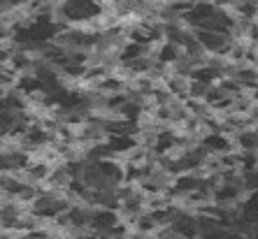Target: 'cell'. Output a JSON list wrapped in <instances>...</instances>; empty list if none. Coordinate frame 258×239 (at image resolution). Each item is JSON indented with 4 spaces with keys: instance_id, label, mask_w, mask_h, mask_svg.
<instances>
[{
    "instance_id": "6da1fadb",
    "label": "cell",
    "mask_w": 258,
    "mask_h": 239,
    "mask_svg": "<svg viewBox=\"0 0 258 239\" xmlns=\"http://www.w3.org/2000/svg\"><path fill=\"white\" fill-rule=\"evenodd\" d=\"M193 35H196V42L207 54H216V56L226 54V49L233 42V35H223V33H216V30H193Z\"/></svg>"
},
{
    "instance_id": "7a4b0ae2",
    "label": "cell",
    "mask_w": 258,
    "mask_h": 239,
    "mask_svg": "<svg viewBox=\"0 0 258 239\" xmlns=\"http://www.w3.org/2000/svg\"><path fill=\"white\" fill-rule=\"evenodd\" d=\"M200 146L210 155H223V153H228V151H235L233 137L226 135V132H207L200 139Z\"/></svg>"
}]
</instances>
